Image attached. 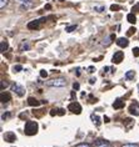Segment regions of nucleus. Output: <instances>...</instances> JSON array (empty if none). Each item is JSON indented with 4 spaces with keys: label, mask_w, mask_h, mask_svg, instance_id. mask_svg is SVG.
I'll return each mask as SVG.
<instances>
[{
    "label": "nucleus",
    "mask_w": 139,
    "mask_h": 147,
    "mask_svg": "<svg viewBox=\"0 0 139 147\" xmlns=\"http://www.w3.org/2000/svg\"><path fill=\"white\" fill-rule=\"evenodd\" d=\"M38 132V123L35 121H28L25 123V135L33 136Z\"/></svg>",
    "instance_id": "f257e3e1"
},
{
    "label": "nucleus",
    "mask_w": 139,
    "mask_h": 147,
    "mask_svg": "<svg viewBox=\"0 0 139 147\" xmlns=\"http://www.w3.org/2000/svg\"><path fill=\"white\" fill-rule=\"evenodd\" d=\"M45 85L49 86V87H64L65 85H67V80L63 79V78L48 80V81L45 82Z\"/></svg>",
    "instance_id": "f03ea898"
},
{
    "label": "nucleus",
    "mask_w": 139,
    "mask_h": 147,
    "mask_svg": "<svg viewBox=\"0 0 139 147\" xmlns=\"http://www.w3.org/2000/svg\"><path fill=\"white\" fill-rule=\"evenodd\" d=\"M68 110H70L73 113H80L82 112V106L78 102H72V104H69Z\"/></svg>",
    "instance_id": "7ed1b4c3"
},
{
    "label": "nucleus",
    "mask_w": 139,
    "mask_h": 147,
    "mask_svg": "<svg viewBox=\"0 0 139 147\" xmlns=\"http://www.w3.org/2000/svg\"><path fill=\"white\" fill-rule=\"evenodd\" d=\"M123 57H124V54L122 53V51H118V53H115L114 55H113V62L119 64V62H122Z\"/></svg>",
    "instance_id": "20e7f679"
},
{
    "label": "nucleus",
    "mask_w": 139,
    "mask_h": 147,
    "mask_svg": "<svg viewBox=\"0 0 139 147\" xmlns=\"http://www.w3.org/2000/svg\"><path fill=\"white\" fill-rule=\"evenodd\" d=\"M117 45L120 46V47H127L128 45H129V41H128L125 38H119L118 40H117Z\"/></svg>",
    "instance_id": "39448f33"
},
{
    "label": "nucleus",
    "mask_w": 139,
    "mask_h": 147,
    "mask_svg": "<svg viewBox=\"0 0 139 147\" xmlns=\"http://www.w3.org/2000/svg\"><path fill=\"white\" fill-rule=\"evenodd\" d=\"M13 91H14V92H16L19 96H23V95H24V89L20 85H16V84H14V85H13Z\"/></svg>",
    "instance_id": "423d86ee"
},
{
    "label": "nucleus",
    "mask_w": 139,
    "mask_h": 147,
    "mask_svg": "<svg viewBox=\"0 0 139 147\" xmlns=\"http://www.w3.org/2000/svg\"><path fill=\"white\" fill-rule=\"evenodd\" d=\"M39 26H40V21L39 20L31 21V23L28 24V29H30V30H36V29H39Z\"/></svg>",
    "instance_id": "0eeeda50"
},
{
    "label": "nucleus",
    "mask_w": 139,
    "mask_h": 147,
    "mask_svg": "<svg viewBox=\"0 0 139 147\" xmlns=\"http://www.w3.org/2000/svg\"><path fill=\"white\" fill-rule=\"evenodd\" d=\"M0 98H1V102H8L10 98H12V96H10L9 92H4V91H3V92L0 94Z\"/></svg>",
    "instance_id": "6e6552de"
},
{
    "label": "nucleus",
    "mask_w": 139,
    "mask_h": 147,
    "mask_svg": "<svg viewBox=\"0 0 139 147\" xmlns=\"http://www.w3.org/2000/svg\"><path fill=\"white\" fill-rule=\"evenodd\" d=\"M4 138H5L8 142H13L14 140H16V136L14 135V134H12V132H8V134L4 135Z\"/></svg>",
    "instance_id": "1a4fd4ad"
},
{
    "label": "nucleus",
    "mask_w": 139,
    "mask_h": 147,
    "mask_svg": "<svg viewBox=\"0 0 139 147\" xmlns=\"http://www.w3.org/2000/svg\"><path fill=\"white\" fill-rule=\"evenodd\" d=\"M19 49H20L21 51H27V50L30 49V45H29V42H28V41H23V42L20 44Z\"/></svg>",
    "instance_id": "9d476101"
},
{
    "label": "nucleus",
    "mask_w": 139,
    "mask_h": 147,
    "mask_svg": "<svg viewBox=\"0 0 139 147\" xmlns=\"http://www.w3.org/2000/svg\"><path fill=\"white\" fill-rule=\"evenodd\" d=\"M134 76H135V71H134V70H129V71L125 72V79L127 80H133Z\"/></svg>",
    "instance_id": "9b49d317"
},
{
    "label": "nucleus",
    "mask_w": 139,
    "mask_h": 147,
    "mask_svg": "<svg viewBox=\"0 0 139 147\" xmlns=\"http://www.w3.org/2000/svg\"><path fill=\"white\" fill-rule=\"evenodd\" d=\"M123 106H124L123 101H122V100H119V98H118V100H115V102H114V104H113V107H114L115 110H118V109H122Z\"/></svg>",
    "instance_id": "f8f14e48"
},
{
    "label": "nucleus",
    "mask_w": 139,
    "mask_h": 147,
    "mask_svg": "<svg viewBox=\"0 0 139 147\" xmlns=\"http://www.w3.org/2000/svg\"><path fill=\"white\" fill-rule=\"evenodd\" d=\"M127 19H128V21H129V23H132V24H134L135 21H137V18H135L134 14H128Z\"/></svg>",
    "instance_id": "ddd939ff"
},
{
    "label": "nucleus",
    "mask_w": 139,
    "mask_h": 147,
    "mask_svg": "<svg viewBox=\"0 0 139 147\" xmlns=\"http://www.w3.org/2000/svg\"><path fill=\"white\" fill-rule=\"evenodd\" d=\"M107 145H109V142H108V141H104V140H99V141H97V142H95V146H97V147L107 146Z\"/></svg>",
    "instance_id": "4468645a"
},
{
    "label": "nucleus",
    "mask_w": 139,
    "mask_h": 147,
    "mask_svg": "<svg viewBox=\"0 0 139 147\" xmlns=\"http://www.w3.org/2000/svg\"><path fill=\"white\" fill-rule=\"evenodd\" d=\"M28 102H29V105L30 106H38L39 105V101H36L35 98H33V97H29Z\"/></svg>",
    "instance_id": "2eb2a0df"
},
{
    "label": "nucleus",
    "mask_w": 139,
    "mask_h": 147,
    "mask_svg": "<svg viewBox=\"0 0 139 147\" xmlns=\"http://www.w3.org/2000/svg\"><path fill=\"white\" fill-rule=\"evenodd\" d=\"M9 0H0V9H5V6H8Z\"/></svg>",
    "instance_id": "dca6fc26"
},
{
    "label": "nucleus",
    "mask_w": 139,
    "mask_h": 147,
    "mask_svg": "<svg viewBox=\"0 0 139 147\" xmlns=\"http://www.w3.org/2000/svg\"><path fill=\"white\" fill-rule=\"evenodd\" d=\"M93 9L95 10V11H98V13H102V11H104V10H105V6H99V5H95Z\"/></svg>",
    "instance_id": "f3484780"
},
{
    "label": "nucleus",
    "mask_w": 139,
    "mask_h": 147,
    "mask_svg": "<svg viewBox=\"0 0 139 147\" xmlns=\"http://www.w3.org/2000/svg\"><path fill=\"white\" fill-rule=\"evenodd\" d=\"M6 49H8V44H6V41H4V40H3V41H1V53L6 51Z\"/></svg>",
    "instance_id": "a211bd4d"
},
{
    "label": "nucleus",
    "mask_w": 139,
    "mask_h": 147,
    "mask_svg": "<svg viewBox=\"0 0 139 147\" xmlns=\"http://www.w3.org/2000/svg\"><path fill=\"white\" fill-rule=\"evenodd\" d=\"M91 119H93V122L95 123L97 126H99V123H100V122H99V121H98V120H99V117H98V116H94V115H93V116H91Z\"/></svg>",
    "instance_id": "6ab92c4d"
},
{
    "label": "nucleus",
    "mask_w": 139,
    "mask_h": 147,
    "mask_svg": "<svg viewBox=\"0 0 139 147\" xmlns=\"http://www.w3.org/2000/svg\"><path fill=\"white\" fill-rule=\"evenodd\" d=\"M75 147H91L89 143H85V142H82V143H78Z\"/></svg>",
    "instance_id": "aec40b11"
},
{
    "label": "nucleus",
    "mask_w": 139,
    "mask_h": 147,
    "mask_svg": "<svg viewBox=\"0 0 139 147\" xmlns=\"http://www.w3.org/2000/svg\"><path fill=\"white\" fill-rule=\"evenodd\" d=\"M21 70H23V66H20V65L14 66V71H15V72H20Z\"/></svg>",
    "instance_id": "412c9836"
},
{
    "label": "nucleus",
    "mask_w": 139,
    "mask_h": 147,
    "mask_svg": "<svg viewBox=\"0 0 139 147\" xmlns=\"http://www.w3.org/2000/svg\"><path fill=\"white\" fill-rule=\"evenodd\" d=\"M75 29H76V25H72V26H68L67 28V31L68 32H72L73 30H75Z\"/></svg>",
    "instance_id": "4be33fe9"
},
{
    "label": "nucleus",
    "mask_w": 139,
    "mask_h": 147,
    "mask_svg": "<svg viewBox=\"0 0 139 147\" xmlns=\"http://www.w3.org/2000/svg\"><path fill=\"white\" fill-rule=\"evenodd\" d=\"M122 147H138V145H135V143H125Z\"/></svg>",
    "instance_id": "5701e85b"
},
{
    "label": "nucleus",
    "mask_w": 139,
    "mask_h": 147,
    "mask_svg": "<svg viewBox=\"0 0 139 147\" xmlns=\"http://www.w3.org/2000/svg\"><path fill=\"white\" fill-rule=\"evenodd\" d=\"M133 54H134V56H139V47H134Z\"/></svg>",
    "instance_id": "b1692460"
},
{
    "label": "nucleus",
    "mask_w": 139,
    "mask_h": 147,
    "mask_svg": "<svg viewBox=\"0 0 139 147\" xmlns=\"http://www.w3.org/2000/svg\"><path fill=\"white\" fill-rule=\"evenodd\" d=\"M40 76H42V78H46V76H48V72L42 70V71H40Z\"/></svg>",
    "instance_id": "393cba45"
},
{
    "label": "nucleus",
    "mask_w": 139,
    "mask_h": 147,
    "mask_svg": "<svg viewBox=\"0 0 139 147\" xmlns=\"http://www.w3.org/2000/svg\"><path fill=\"white\" fill-rule=\"evenodd\" d=\"M18 1H20L21 4H29V3H31V0H18Z\"/></svg>",
    "instance_id": "a878e982"
},
{
    "label": "nucleus",
    "mask_w": 139,
    "mask_h": 147,
    "mask_svg": "<svg viewBox=\"0 0 139 147\" xmlns=\"http://www.w3.org/2000/svg\"><path fill=\"white\" fill-rule=\"evenodd\" d=\"M134 30H135L134 28H130V29H129V31H128V35H132V34L134 32Z\"/></svg>",
    "instance_id": "bb28decb"
},
{
    "label": "nucleus",
    "mask_w": 139,
    "mask_h": 147,
    "mask_svg": "<svg viewBox=\"0 0 139 147\" xmlns=\"http://www.w3.org/2000/svg\"><path fill=\"white\" fill-rule=\"evenodd\" d=\"M73 86H74V89H79V85H78V84H74Z\"/></svg>",
    "instance_id": "cd10ccee"
},
{
    "label": "nucleus",
    "mask_w": 139,
    "mask_h": 147,
    "mask_svg": "<svg viewBox=\"0 0 139 147\" xmlns=\"http://www.w3.org/2000/svg\"><path fill=\"white\" fill-rule=\"evenodd\" d=\"M100 147H110V145H107V146H100Z\"/></svg>",
    "instance_id": "c85d7f7f"
}]
</instances>
